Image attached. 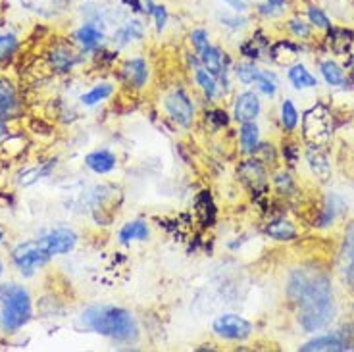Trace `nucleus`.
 <instances>
[{
	"label": "nucleus",
	"instance_id": "f257e3e1",
	"mask_svg": "<svg viewBox=\"0 0 354 352\" xmlns=\"http://www.w3.org/2000/svg\"><path fill=\"white\" fill-rule=\"evenodd\" d=\"M287 295L299 308V322L304 331H318L335 316L329 281L318 271H292Z\"/></svg>",
	"mask_w": 354,
	"mask_h": 352
},
{
	"label": "nucleus",
	"instance_id": "f03ea898",
	"mask_svg": "<svg viewBox=\"0 0 354 352\" xmlns=\"http://www.w3.org/2000/svg\"><path fill=\"white\" fill-rule=\"evenodd\" d=\"M83 324L95 333L114 341L131 343L139 337V327L131 312L118 306H91L83 312Z\"/></svg>",
	"mask_w": 354,
	"mask_h": 352
},
{
	"label": "nucleus",
	"instance_id": "7ed1b4c3",
	"mask_svg": "<svg viewBox=\"0 0 354 352\" xmlns=\"http://www.w3.org/2000/svg\"><path fill=\"white\" fill-rule=\"evenodd\" d=\"M0 325L14 333L31 320V297L27 289L16 283L0 285Z\"/></svg>",
	"mask_w": 354,
	"mask_h": 352
},
{
	"label": "nucleus",
	"instance_id": "20e7f679",
	"mask_svg": "<svg viewBox=\"0 0 354 352\" xmlns=\"http://www.w3.org/2000/svg\"><path fill=\"white\" fill-rule=\"evenodd\" d=\"M212 331L227 341H245L252 335L254 327L239 314H223L214 320Z\"/></svg>",
	"mask_w": 354,
	"mask_h": 352
},
{
	"label": "nucleus",
	"instance_id": "39448f33",
	"mask_svg": "<svg viewBox=\"0 0 354 352\" xmlns=\"http://www.w3.org/2000/svg\"><path fill=\"white\" fill-rule=\"evenodd\" d=\"M12 260L18 266L21 273L31 275L33 270H37L39 266H43L50 260V256L44 253V248L41 246L39 241H27V243L18 244L12 251Z\"/></svg>",
	"mask_w": 354,
	"mask_h": 352
},
{
	"label": "nucleus",
	"instance_id": "423d86ee",
	"mask_svg": "<svg viewBox=\"0 0 354 352\" xmlns=\"http://www.w3.org/2000/svg\"><path fill=\"white\" fill-rule=\"evenodd\" d=\"M164 108L177 126L191 127L195 121V104L183 90H174L164 100Z\"/></svg>",
	"mask_w": 354,
	"mask_h": 352
},
{
	"label": "nucleus",
	"instance_id": "0eeeda50",
	"mask_svg": "<svg viewBox=\"0 0 354 352\" xmlns=\"http://www.w3.org/2000/svg\"><path fill=\"white\" fill-rule=\"evenodd\" d=\"M39 243L44 248V253L53 258V256H58V254L71 253L75 248V244H77V233L73 229L60 227V229H54V231H48L46 235H43L39 239Z\"/></svg>",
	"mask_w": 354,
	"mask_h": 352
},
{
	"label": "nucleus",
	"instance_id": "6e6552de",
	"mask_svg": "<svg viewBox=\"0 0 354 352\" xmlns=\"http://www.w3.org/2000/svg\"><path fill=\"white\" fill-rule=\"evenodd\" d=\"M260 114V100H258L257 92L252 90H245L235 99V106H233V116L241 124L247 121H254Z\"/></svg>",
	"mask_w": 354,
	"mask_h": 352
},
{
	"label": "nucleus",
	"instance_id": "1a4fd4ad",
	"mask_svg": "<svg viewBox=\"0 0 354 352\" xmlns=\"http://www.w3.org/2000/svg\"><path fill=\"white\" fill-rule=\"evenodd\" d=\"M85 164H87L88 170H93L95 173H110L114 172L115 166H118V158L115 154H112L110 150H95L85 156Z\"/></svg>",
	"mask_w": 354,
	"mask_h": 352
},
{
	"label": "nucleus",
	"instance_id": "9d476101",
	"mask_svg": "<svg viewBox=\"0 0 354 352\" xmlns=\"http://www.w3.org/2000/svg\"><path fill=\"white\" fill-rule=\"evenodd\" d=\"M201 56V62H203V68L208 73H212L214 77H223L225 75V62H227V58L225 55L221 52L218 46H208L206 50H204Z\"/></svg>",
	"mask_w": 354,
	"mask_h": 352
},
{
	"label": "nucleus",
	"instance_id": "9b49d317",
	"mask_svg": "<svg viewBox=\"0 0 354 352\" xmlns=\"http://www.w3.org/2000/svg\"><path fill=\"white\" fill-rule=\"evenodd\" d=\"M124 79L135 89H141L147 85L149 79V70H147V62L142 58H133L124 66Z\"/></svg>",
	"mask_w": 354,
	"mask_h": 352
},
{
	"label": "nucleus",
	"instance_id": "f8f14e48",
	"mask_svg": "<svg viewBox=\"0 0 354 352\" xmlns=\"http://www.w3.org/2000/svg\"><path fill=\"white\" fill-rule=\"evenodd\" d=\"M75 39H77V43H80L83 50H95L102 43L104 33H102V29H98L95 21H87L75 31Z\"/></svg>",
	"mask_w": 354,
	"mask_h": 352
},
{
	"label": "nucleus",
	"instance_id": "ddd939ff",
	"mask_svg": "<svg viewBox=\"0 0 354 352\" xmlns=\"http://www.w3.org/2000/svg\"><path fill=\"white\" fill-rule=\"evenodd\" d=\"M302 352H341L346 351L345 343L337 335H324L318 339H312L301 346Z\"/></svg>",
	"mask_w": 354,
	"mask_h": 352
},
{
	"label": "nucleus",
	"instance_id": "4468645a",
	"mask_svg": "<svg viewBox=\"0 0 354 352\" xmlns=\"http://www.w3.org/2000/svg\"><path fill=\"white\" fill-rule=\"evenodd\" d=\"M151 237V231H149V226L141 222V219H135V222H129L125 224L122 229H120V243L122 244H129L131 241H147Z\"/></svg>",
	"mask_w": 354,
	"mask_h": 352
},
{
	"label": "nucleus",
	"instance_id": "2eb2a0df",
	"mask_svg": "<svg viewBox=\"0 0 354 352\" xmlns=\"http://www.w3.org/2000/svg\"><path fill=\"white\" fill-rule=\"evenodd\" d=\"M239 141H241V150L245 154H254L260 146V131L254 121H247V124H241L239 131Z\"/></svg>",
	"mask_w": 354,
	"mask_h": 352
},
{
	"label": "nucleus",
	"instance_id": "dca6fc26",
	"mask_svg": "<svg viewBox=\"0 0 354 352\" xmlns=\"http://www.w3.org/2000/svg\"><path fill=\"white\" fill-rule=\"evenodd\" d=\"M142 23L139 19H129L125 21L124 28H120L114 33V43H118L120 46L127 45L131 41H141L142 39Z\"/></svg>",
	"mask_w": 354,
	"mask_h": 352
},
{
	"label": "nucleus",
	"instance_id": "f3484780",
	"mask_svg": "<svg viewBox=\"0 0 354 352\" xmlns=\"http://www.w3.org/2000/svg\"><path fill=\"white\" fill-rule=\"evenodd\" d=\"M266 235L275 239V241H292L297 237V227L287 219H277V222H272L266 227Z\"/></svg>",
	"mask_w": 354,
	"mask_h": 352
},
{
	"label": "nucleus",
	"instance_id": "a211bd4d",
	"mask_svg": "<svg viewBox=\"0 0 354 352\" xmlns=\"http://www.w3.org/2000/svg\"><path fill=\"white\" fill-rule=\"evenodd\" d=\"M289 79H291V83L297 89H306V87H316L318 85L316 77L302 63H297V66H292L291 70H289Z\"/></svg>",
	"mask_w": 354,
	"mask_h": 352
},
{
	"label": "nucleus",
	"instance_id": "6ab92c4d",
	"mask_svg": "<svg viewBox=\"0 0 354 352\" xmlns=\"http://www.w3.org/2000/svg\"><path fill=\"white\" fill-rule=\"evenodd\" d=\"M112 92H114V87L110 83H100L95 89H91L81 97V104L83 106H95L98 102L106 100L108 97H112Z\"/></svg>",
	"mask_w": 354,
	"mask_h": 352
},
{
	"label": "nucleus",
	"instance_id": "aec40b11",
	"mask_svg": "<svg viewBox=\"0 0 354 352\" xmlns=\"http://www.w3.org/2000/svg\"><path fill=\"white\" fill-rule=\"evenodd\" d=\"M343 273H345L346 283L354 289V231L346 239L345 254H343Z\"/></svg>",
	"mask_w": 354,
	"mask_h": 352
},
{
	"label": "nucleus",
	"instance_id": "412c9836",
	"mask_svg": "<svg viewBox=\"0 0 354 352\" xmlns=\"http://www.w3.org/2000/svg\"><path fill=\"white\" fill-rule=\"evenodd\" d=\"M195 79L196 83H198V87L203 89L204 95L212 100L214 97H216V90H218V83H216V79H214L212 73H208L204 68H196Z\"/></svg>",
	"mask_w": 354,
	"mask_h": 352
},
{
	"label": "nucleus",
	"instance_id": "4be33fe9",
	"mask_svg": "<svg viewBox=\"0 0 354 352\" xmlns=\"http://www.w3.org/2000/svg\"><path fill=\"white\" fill-rule=\"evenodd\" d=\"M16 106L14 87L6 81H0V116H6Z\"/></svg>",
	"mask_w": 354,
	"mask_h": 352
},
{
	"label": "nucleus",
	"instance_id": "5701e85b",
	"mask_svg": "<svg viewBox=\"0 0 354 352\" xmlns=\"http://www.w3.org/2000/svg\"><path fill=\"white\" fill-rule=\"evenodd\" d=\"M319 70H322V75H324V79H326L329 85H343V81H345V73H343V70H341L335 62H331V60L322 63Z\"/></svg>",
	"mask_w": 354,
	"mask_h": 352
},
{
	"label": "nucleus",
	"instance_id": "b1692460",
	"mask_svg": "<svg viewBox=\"0 0 354 352\" xmlns=\"http://www.w3.org/2000/svg\"><path fill=\"white\" fill-rule=\"evenodd\" d=\"M281 124L287 131H295L299 126V112L291 100H283L281 104Z\"/></svg>",
	"mask_w": 354,
	"mask_h": 352
},
{
	"label": "nucleus",
	"instance_id": "393cba45",
	"mask_svg": "<svg viewBox=\"0 0 354 352\" xmlns=\"http://www.w3.org/2000/svg\"><path fill=\"white\" fill-rule=\"evenodd\" d=\"M235 73H237V77L243 85H250V83H257L260 70L254 62H243L235 68Z\"/></svg>",
	"mask_w": 354,
	"mask_h": 352
},
{
	"label": "nucleus",
	"instance_id": "a878e982",
	"mask_svg": "<svg viewBox=\"0 0 354 352\" xmlns=\"http://www.w3.org/2000/svg\"><path fill=\"white\" fill-rule=\"evenodd\" d=\"M257 85L260 92H264L266 97H274L275 90H277V79H275L274 73L270 72H260L257 77Z\"/></svg>",
	"mask_w": 354,
	"mask_h": 352
},
{
	"label": "nucleus",
	"instance_id": "bb28decb",
	"mask_svg": "<svg viewBox=\"0 0 354 352\" xmlns=\"http://www.w3.org/2000/svg\"><path fill=\"white\" fill-rule=\"evenodd\" d=\"M73 62H75V58H73L71 50H68V48H58L53 56V66L58 72H68V70H71Z\"/></svg>",
	"mask_w": 354,
	"mask_h": 352
},
{
	"label": "nucleus",
	"instance_id": "cd10ccee",
	"mask_svg": "<svg viewBox=\"0 0 354 352\" xmlns=\"http://www.w3.org/2000/svg\"><path fill=\"white\" fill-rule=\"evenodd\" d=\"M18 50V39L14 35H0V62L12 58V55Z\"/></svg>",
	"mask_w": 354,
	"mask_h": 352
},
{
	"label": "nucleus",
	"instance_id": "c85d7f7f",
	"mask_svg": "<svg viewBox=\"0 0 354 352\" xmlns=\"http://www.w3.org/2000/svg\"><path fill=\"white\" fill-rule=\"evenodd\" d=\"M191 43L195 46L196 55H203L204 50L210 46V41H208V33L204 31V29H195L193 33H191Z\"/></svg>",
	"mask_w": 354,
	"mask_h": 352
},
{
	"label": "nucleus",
	"instance_id": "c756f323",
	"mask_svg": "<svg viewBox=\"0 0 354 352\" xmlns=\"http://www.w3.org/2000/svg\"><path fill=\"white\" fill-rule=\"evenodd\" d=\"M285 8H287L285 0H266V4L260 6V14H264V16H277V14H283Z\"/></svg>",
	"mask_w": 354,
	"mask_h": 352
},
{
	"label": "nucleus",
	"instance_id": "7c9ffc66",
	"mask_svg": "<svg viewBox=\"0 0 354 352\" xmlns=\"http://www.w3.org/2000/svg\"><path fill=\"white\" fill-rule=\"evenodd\" d=\"M151 16L154 18V23H156V29H158L160 33L162 29L166 28V23H168V10H166V6L154 4V6H152Z\"/></svg>",
	"mask_w": 354,
	"mask_h": 352
},
{
	"label": "nucleus",
	"instance_id": "2f4dec72",
	"mask_svg": "<svg viewBox=\"0 0 354 352\" xmlns=\"http://www.w3.org/2000/svg\"><path fill=\"white\" fill-rule=\"evenodd\" d=\"M308 18H310V21L314 23V26H318V28H322V29H328L329 26H331V23H329L328 16H326V14H324V12H322L319 8H310Z\"/></svg>",
	"mask_w": 354,
	"mask_h": 352
},
{
	"label": "nucleus",
	"instance_id": "473e14b6",
	"mask_svg": "<svg viewBox=\"0 0 354 352\" xmlns=\"http://www.w3.org/2000/svg\"><path fill=\"white\" fill-rule=\"evenodd\" d=\"M289 29L292 31V35L301 37V39L310 35V28L302 21V19H291V21H289Z\"/></svg>",
	"mask_w": 354,
	"mask_h": 352
},
{
	"label": "nucleus",
	"instance_id": "72a5a7b5",
	"mask_svg": "<svg viewBox=\"0 0 354 352\" xmlns=\"http://www.w3.org/2000/svg\"><path fill=\"white\" fill-rule=\"evenodd\" d=\"M206 119H210V121H216V129H220V127L227 126V121H230V117H227V114L223 112V110H214V112H210L208 114V117Z\"/></svg>",
	"mask_w": 354,
	"mask_h": 352
},
{
	"label": "nucleus",
	"instance_id": "f704fd0d",
	"mask_svg": "<svg viewBox=\"0 0 354 352\" xmlns=\"http://www.w3.org/2000/svg\"><path fill=\"white\" fill-rule=\"evenodd\" d=\"M221 21L225 23V26H230V28H243L247 21L243 18H239V16H221Z\"/></svg>",
	"mask_w": 354,
	"mask_h": 352
},
{
	"label": "nucleus",
	"instance_id": "c9c22d12",
	"mask_svg": "<svg viewBox=\"0 0 354 352\" xmlns=\"http://www.w3.org/2000/svg\"><path fill=\"white\" fill-rule=\"evenodd\" d=\"M223 2H225V4L235 12V14H243V12H247L248 8L245 0H223Z\"/></svg>",
	"mask_w": 354,
	"mask_h": 352
},
{
	"label": "nucleus",
	"instance_id": "e433bc0d",
	"mask_svg": "<svg viewBox=\"0 0 354 352\" xmlns=\"http://www.w3.org/2000/svg\"><path fill=\"white\" fill-rule=\"evenodd\" d=\"M241 52L247 56V58H258V48L254 46V41L245 43V45L241 46Z\"/></svg>",
	"mask_w": 354,
	"mask_h": 352
},
{
	"label": "nucleus",
	"instance_id": "4c0bfd02",
	"mask_svg": "<svg viewBox=\"0 0 354 352\" xmlns=\"http://www.w3.org/2000/svg\"><path fill=\"white\" fill-rule=\"evenodd\" d=\"M122 2H124L127 8H131L133 12H137V14H141V12H145L139 0H122Z\"/></svg>",
	"mask_w": 354,
	"mask_h": 352
},
{
	"label": "nucleus",
	"instance_id": "58836bf2",
	"mask_svg": "<svg viewBox=\"0 0 354 352\" xmlns=\"http://www.w3.org/2000/svg\"><path fill=\"white\" fill-rule=\"evenodd\" d=\"M6 131H8V129H6V124H4V119L0 117V139L6 135Z\"/></svg>",
	"mask_w": 354,
	"mask_h": 352
},
{
	"label": "nucleus",
	"instance_id": "ea45409f",
	"mask_svg": "<svg viewBox=\"0 0 354 352\" xmlns=\"http://www.w3.org/2000/svg\"><path fill=\"white\" fill-rule=\"evenodd\" d=\"M4 273V266H2V262H0V275Z\"/></svg>",
	"mask_w": 354,
	"mask_h": 352
},
{
	"label": "nucleus",
	"instance_id": "a19ab883",
	"mask_svg": "<svg viewBox=\"0 0 354 352\" xmlns=\"http://www.w3.org/2000/svg\"><path fill=\"white\" fill-rule=\"evenodd\" d=\"M0 243H2V231H0Z\"/></svg>",
	"mask_w": 354,
	"mask_h": 352
}]
</instances>
